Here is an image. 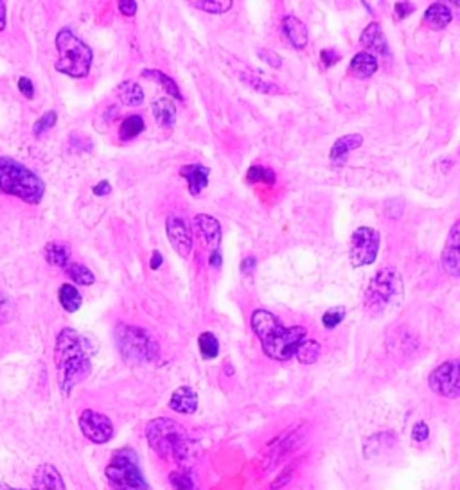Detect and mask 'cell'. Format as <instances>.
<instances>
[{
    "label": "cell",
    "instance_id": "2",
    "mask_svg": "<svg viewBox=\"0 0 460 490\" xmlns=\"http://www.w3.org/2000/svg\"><path fill=\"white\" fill-rule=\"evenodd\" d=\"M252 331L261 342L263 352L275 361H289L297 346L308 338V331L301 325L284 327L281 320L266 309H258L252 315Z\"/></svg>",
    "mask_w": 460,
    "mask_h": 490
},
{
    "label": "cell",
    "instance_id": "47",
    "mask_svg": "<svg viewBox=\"0 0 460 490\" xmlns=\"http://www.w3.org/2000/svg\"><path fill=\"white\" fill-rule=\"evenodd\" d=\"M254 268H255V259H254V257H246L245 261H243V264H241V272L243 273H250Z\"/></svg>",
    "mask_w": 460,
    "mask_h": 490
},
{
    "label": "cell",
    "instance_id": "28",
    "mask_svg": "<svg viewBox=\"0 0 460 490\" xmlns=\"http://www.w3.org/2000/svg\"><path fill=\"white\" fill-rule=\"evenodd\" d=\"M65 273L71 276L74 284L92 286L96 282V275L92 273V269L86 268L85 264H79V262H69L65 266Z\"/></svg>",
    "mask_w": 460,
    "mask_h": 490
},
{
    "label": "cell",
    "instance_id": "17",
    "mask_svg": "<svg viewBox=\"0 0 460 490\" xmlns=\"http://www.w3.org/2000/svg\"><path fill=\"white\" fill-rule=\"evenodd\" d=\"M169 408L182 415H192L198 409V393L191 386H180L169 399Z\"/></svg>",
    "mask_w": 460,
    "mask_h": 490
},
{
    "label": "cell",
    "instance_id": "6",
    "mask_svg": "<svg viewBox=\"0 0 460 490\" xmlns=\"http://www.w3.org/2000/svg\"><path fill=\"white\" fill-rule=\"evenodd\" d=\"M115 345L122 359L132 365H149L160 356V345L148 331L137 325L119 323L115 327Z\"/></svg>",
    "mask_w": 460,
    "mask_h": 490
},
{
    "label": "cell",
    "instance_id": "16",
    "mask_svg": "<svg viewBox=\"0 0 460 490\" xmlns=\"http://www.w3.org/2000/svg\"><path fill=\"white\" fill-rule=\"evenodd\" d=\"M363 144V136L358 133H351V135L340 136L333 144L331 153H329V160H331L333 165H343L347 162L349 155H351L355 149H358Z\"/></svg>",
    "mask_w": 460,
    "mask_h": 490
},
{
    "label": "cell",
    "instance_id": "34",
    "mask_svg": "<svg viewBox=\"0 0 460 490\" xmlns=\"http://www.w3.org/2000/svg\"><path fill=\"white\" fill-rule=\"evenodd\" d=\"M345 315H347V311H345L343 305H336V308L328 309V311L324 313V316H322V325H324L328 331L336 329V327L345 320Z\"/></svg>",
    "mask_w": 460,
    "mask_h": 490
},
{
    "label": "cell",
    "instance_id": "3",
    "mask_svg": "<svg viewBox=\"0 0 460 490\" xmlns=\"http://www.w3.org/2000/svg\"><path fill=\"white\" fill-rule=\"evenodd\" d=\"M146 438L149 448L164 460H171L178 467L188 469L195 460V442L188 435L185 428L173 419L149 420L146 426Z\"/></svg>",
    "mask_w": 460,
    "mask_h": 490
},
{
    "label": "cell",
    "instance_id": "22",
    "mask_svg": "<svg viewBox=\"0 0 460 490\" xmlns=\"http://www.w3.org/2000/svg\"><path fill=\"white\" fill-rule=\"evenodd\" d=\"M360 43H362L365 49H371V51L386 54V42H385V38H383L381 25H379L378 22H372V23H369V25H367L365 31L362 33Z\"/></svg>",
    "mask_w": 460,
    "mask_h": 490
},
{
    "label": "cell",
    "instance_id": "49",
    "mask_svg": "<svg viewBox=\"0 0 460 490\" xmlns=\"http://www.w3.org/2000/svg\"><path fill=\"white\" fill-rule=\"evenodd\" d=\"M0 490H35V489H15V486H6V489H2V486H0Z\"/></svg>",
    "mask_w": 460,
    "mask_h": 490
},
{
    "label": "cell",
    "instance_id": "41",
    "mask_svg": "<svg viewBox=\"0 0 460 490\" xmlns=\"http://www.w3.org/2000/svg\"><path fill=\"white\" fill-rule=\"evenodd\" d=\"M18 90H20V93L24 95V98H28V99L35 98V85H33V81L29 78H20L18 79Z\"/></svg>",
    "mask_w": 460,
    "mask_h": 490
},
{
    "label": "cell",
    "instance_id": "8",
    "mask_svg": "<svg viewBox=\"0 0 460 490\" xmlns=\"http://www.w3.org/2000/svg\"><path fill=\"white\" fill-rule=\"evenodd\" d=\"M105 474L115 490H149L148 482L139 465V456L130 448H122L113 453L105 469Z\"/></svg>",
    "mask_w": 460,
    "mask_h": 490
},
{
    "label": "cell",
    "instance_id": "5",
    "mask_svg": "<svg viewBox=\"0 0 460 490\" xmlns=\"http://www.w3.org/2000/svg\"><path fill=\"white\" fill-rule=\"evenodd\" d=\"M56 49H58V62L54 63V69L58 72L74 79H83L88 76L90 66L94 62L92 49L71 29H62L56 35Z\"/></svg>",
    "mask_w": 460,
    "mask_h": 490
},
{
    "label": "cell",
    "instance_id": "12",
    "mask_svg": "<svg viewBox=\"0 0 460 490\" xmlns=\"http://www.w3.org/2000/svg\"><path fill=\"white\" fill-rule=\"evenodd\" d=\"M166 233H168L169 245L175 248L182 259H188L192 252V233L191 228L178 216H169L166 221Z\"/></svg>",
    "mask_w": 460,
    "mask_h": 490
},
{
    "label": "cell",
    "instance_id": "7",
    "mask_svg": "<svg viewBox=\"0 0 460 490\" xmlns=\"http://www.w3.org/2000/svg\"><path fill=\"white\" fill-rule=\"evenodd\" d=\"M405 284L394 268H383L369 282L365 291V309L371 315H383L396 308L403 298Z\"/></svg>",
    "mask_w": 460,
    "mask_h": 490
},
{
    "label": "cell",
    "instance_id": "20",
    "mask_svg": "<svg viewBox=\"0 0 460 490\" xmlns=\"http://www.w3.org/2000/svg\"><path fill=\"white\" fill-rule=\"evenodd\" d=\"M378 69H379L378 58H376V54H372V52L369 51L358 52V54L351 59V66H349L351 74L362 79H367V78H371V76H374L376 72H378Z\"/></svg>",
    "mask_w": 460,
    "mask_h": 490
},
{
    "label": "cell",
    "instance_id": "24",
    "mask_svg": "<svg viewBox=\"0 0 460 490\" xmlns=\"http://www.w3.org/2000/svg\"><path fill=\"white\" fill-rule=\"evenodd\" d=\"M117 95L126 106H141L144 103V90L135 81H122L117 88Z\"/></svg>",
    "mask_w": 460,
    "mask_h": 490
},
{
    "label": "cell",
    "instance_id": "44",
    "mask_svg": "<svg viewBox=\"0 0 460 490\" xmlns=\"http://www.w3.org/2000/svg\"><path fill=\"white\" fill-rule=\"evenodd\" d=\"M412 13H413L412 2H398V4H396V15H398V18H406V16L412 15Z\"/></svg>",
    "mask_w": 460,
    "mask_h": 490
},
{
    "label": "cell",
    "instance_id": "15",
    "mask_svg": "<svg viewBox=\"0 0 460 490\" xmlns=\"http://www.w3.org/2000/svg\"><path fill=\"white\" fill-rule=\"evenodd\" d=\"M209 175H211V169L202 163H188L180 168V176L188 182L191 196L202 194L203 189L209 185Z\"/></svg>",
    "mask_w": 460,
    "mask_h": 490
},
{
    "label": "cell",
    "instance_id": "26",
    "mask_svg": "<svg viewBox=\"0 0 460 490\" xmlns=\"http://www.w3.org/2000/svg\"><path fill=\"white\" fill-rule=\"evenodd\" d=\"M58 298H59V303H62V308L65 309L67 313H76L81 309L83 296L72 284L59 286Z\"/></svg>",
    "mask_w": 460,
    "mask_h": 490
},
{
    "label": "cell",
    "instance_id": "37",
    "mask_svg": "<svg viewBox=\"0 0 460 490\" xmlns=\"http://www.w3.org/2000/svg\"><path fill=\"white\" fill-rule=\"evenodd\" d=\"M56 122H58V113H56L54 110L45 112L42 117H40L38 121L35 122V126H33V133H35V136H42L43 133L49 132L51 128H54Z\"/></svg>",
    "mask_w": 460,
    "mask_h": 490
},
{
    "label": "cell",
    "instance_id": "31",
    "mask_svg": "<svg viewBox=\"0 0 460 490\" xmlns=\"http://www.w3.org/2000/svg\"><path fill=\"white\" fill-rule=\"evenodd\" d=\"M200 354L205 359H214L219 354V342L212 332H202L198 338Z\"/></svg>",
    "mask_w": 460,
    "mask_h": 490
},
{
    "label": "cell",
    "instance_id": "39",
    "mask_svg": "<svg viewBox=\"0 0 460 490\" xmlns=\"http://www.w3.org/2000/svg\"><path fill=\"white\" fill-rule=\"evenodd\" d=\"M259 58L263 59V62L268 63L270 66H273V69H281L282 66V58L277 54V52L268 51V49H263V51H259Z\"/></svg>",
    "mask_w": 460,
    "mask_h": 490
},
{
    "label": "cell",
    "instance_id": "19",
    "mask_svg": "<svg viewBox=\"0 0 460 490\" xmlns=\"http://www.w3.org/2000/svg\"><path fill=\"white\" fill-rule=\"evenodd\" d=\"M282 33H284V36L288 38V42L292 43V47H295L299 51L308 45V28H306V23L302 22V20L297 18V16H284V20H282Z\"/></svg>",
    "mask_w": 460,
    "mask_h": 490
},
{
    "label": "cell",
    "instance_id": "36",
    "mask_svg": "<svg viewBox=\"0 0 460 490\" xmlns=\"http://www.w3.org/2000/svg\"><path fill=\"white\" fill-rule=\"evenodd\" d=\"M241 79L243 81L248 83V85L252 86L254 90H258V92H263V93H277L279 92V86L272 85V83H266L265 79H261L259 76H255V74H250V72H243Z\"/></svg>",
    "mask_w": 460,
    "mask_h": 490
},
{
    "label": "cell",
    "instance_id": "30",
    "mask_svg": "<svg viewBox=\"0 0 460 490\" xmlns=\"http://www.w3.org/2000/svg\"><path fill=\"white\" fill-rule=\"evenodd\" d=\"M144 128V119L141 115H130L122 121L121 128H119V136H121V140H132L137 135H141Z\"/></svg>",
    "mask_w": 460,
    "mask_h": 490
},
{
    "label": "cell",
    "instance_id": "11",
    "mask_svg": "<svg viewBox=\"0 0 460 490\" xmlns=\"http://www.w3.org/2000/svg\"><path fill=\"white\" fill-rule=\"evenodd\" d=\"M79 429H81L83 436L96 445L110 442L113 433H115L112 420L103 413L94 412V409H85L79 415Z\"/></svg>",
    "mask_w": 460,
    "mask_h": 490
},
{
    "label": "cell",
    "instance_id": "1",
    "mask_svg": "<svg viewBox=\"0 0 460 490\" xmlns=\"http://www.w3.org/2000/svg\"><path fill=\"white\" fill-rule=\"evenodd\" d=\"M92 352L88 343L78 331L65 327L56 336L54 345V365L56 379H58L59 392L63 397H69L72 390L85 381L92 372Z\"/></svg>",
    "mask_w": 460,
    "mask_h": 490
},
{
    "label": "cell",
    "instance_id": "21",
    "mask_svg": "<svg viewBox=\"0 0 460 490\" xmlns=\"http://www.w3.org/2000/svg\"><path fill=\"white\" fill-rule=\"evenodd\" d=\"M422 20H425V23L430 29H433V31H441V29H444L446 25L452 23L453 13L446 4H442V2H435V4L428 6Z\"/></svg>",
    "mask_w": 460,
    "mask_h": 490
},
{
    "label": "cell",
    "instance_id": "40",
    "mask_svg": "<svg viewBox=\"0 0 460 490\" xmlns=\"http://www.w3.org/2000/svg\"><path fill=\"white\" fill-rule=\"evenodd\" d=\"M428 436H430V429L426 422H418V424L413 426L412 438L415 440V442H425V440H428Z\"/></svg>",
    "mask_w": 460,
    "mask_h": 490
},
{
    "label": "cell",
    "instance_id": "23",
    "mask_svg": "<svg viewBox=\"0 0 460 490\" xmlns=\"http://www.w3.org/2000/svg\"><path fill=\"white\" fill-rule=\"evenodd\" d=\"M153 117H155L156 124L164 126V128H171L176 121V106L173 105V101L166 98L155 99L151 105Z\"/></svg>",
    "mask_w": 460,
    "mask_h": 490
},
{
    "label": "cell",
    "instance_id": "14",
    "mask_svg": "<svg viewBox=\"0 0 460 490\" xmlns=\"http://www.w3.org/2000/svg\"><path fill=\"white\" fill-rule=\"evenodd\" d=\"M195 228L200 239L209 246V252H218L222 246V225L218 219L209 214H198L195 218Z\"/></svg>",
    "mask_w": 460,
    "mask_h": 490
},
{
    "label": "cell",
    "instance_id": "29",
    "mask_svg": "<svg viewBox=\"0 0 460 490\" xmlns=\"http://www.w3.org/2000/svg\"><path fill=\"white\" fill-rule=\"evenodd\" d=\"M295 356L302 365H313L320 356V343L315 342V339L306 338L301 345L297 346Z\"/></svg>",
    "mask_w": 460,
    "mask_h": 490
},
{
    "label": "cell",
    "instance_id": "33",
    "mask_svg": "<svg viewBox=\"0 0 460 490\" xmlns=\"http://www.w3.org/2000/svg\"><path fill=\"white\" fill-rule=\"evenodd\" d=\"M275 173L268 168H263V165H252L246 173V182L248 183H258V182H265V183H275Z\"/></svg>",
    "mask_w": 460,
    "mask_h": 490
},
{
    "label": "cell",
    "instance_id": "42",
    "mask_svg": "<svg viewBox=\"0 0 460 490\" xmlns=\"http://www.w3.org/2000/svg\"><path fill=\"white\" fill-rule=\"evenodd\" d=\"M117 8L125 16H135L137 2L135 0H121V2H117Z\"/></svg>",
    "mask_w": 460,
    "mask_h": 490
},
{
    "label": "cell",
    "instance_id": "10",
    "mask_svg": "<svg viewBox=\"0 0 460 490\" xmlns=\"http://www.w3.org/2000/svg\"><path fill=\"white\" fill-rule=\"evenodd\" d=\"M460 363L459 359H449L442 365L437 366L428 378V386L437 395L446 397V399H459L460 385H459Z\"/></svg>",
    "mask_w": 460,
    "mask_h": 490
},
{
    "label": "cell",
    "instance_id": "25",
    "mask_svg": "<svg viewBox=\"0 0 460 490\" xmlns=\"http://www.w3.org/2000/svg\"><path fill=\"white\" fill-rule=\"evenodd\" d=\"M43 253H45V261L51 266H58V268L65 269V266L71 262V250L67 245H62V243H49L43 248Z\"/></svg>",
    "mask_w": 460,
    "mask_h": 490
},
{
    "label": "cell",
    "instance_id": "48",
    "mask_svg": "<svg viewBox=\"0 0 460 490\" xmlns=\"http://www.w3.org/2000/svg\"><path fill=\"white\" fill-rule=\"evenodd\" d=\"M162 261H164V259H162V253L156 252L155 250V252H153V255H151V264L149 266H151V269H159L160 266H162Z\"/></svg>",
    "mask_w": 460,
    "mask_h": 490
},
{
    "label": "cell",
    "instance_id": "45",
    "mask_svg": "<svg viewBox=\"0 0 460 490\" xmlns=\"http://www.w3.org/2000/svg\"><path fill=\"white\" fill-rule=\"evenodd\" d=\"M94 191V194L96 196H106V194H110V191H112V187H110V183L106 182V180H103L101 183H98V185L92 189Z\"/></svg>",
    "mask_w": 460,
    "mask_h": 490
},
{
    "label": "cell",
    "instance_id": "27",
    "mask_svg": "<svg viewBox=\"0 0 460 490\" xmlns=\"http://www.w3.org/2000/svg\"><path fill=\"white\" fill-rule=\"evenodd\" d=\"M142 76L148 79H151V81H156L162 85V88L166 90V92L169 93V95H173L175 99H178V101H183V95L182 92H180V86L176 85L175 81H173L171 76L164 74V72H160V70L155 69H146L142 70Z\"/></svg>",
    "mask_w": 460,
    "mask_h": 490
},
{
    "label": "cell",
    "instance_id": "32",
    "mask_svg": "<svg viewBox=\"0 0 460 490\" xmlns=\"http://www.w3.org/2000/svg\"><path fill=\"white\" fill-rule=\"evenodd\" d=\"M195 8L202 9L205 13H212V15H222V13H226L230 8H232V0H192L189 2Z\"/></svg>",
    "mask_w": 460,
    "mask_h": 490
},
{
    "label": "cell",
    "instance_id": "35",
    "mask_svg": "<svg viewBox=\"0 0 460 490\" xmlns=\"http://www.w3.org/2000/svg\"><path fill=\"white\" fill-rule=\"evenodd\" d=\"M169 482L176 490H195V479L188 469H180L169 474Z\"/></svg>",
    "mask_w": 460,
    "mask_h": 490
},
{
    "label": "cell",
    "instance_id": "46",
    "mask_svg": "<svg viewBox=\"0 0 460 490\" xmlns=\"http://www.w3.org/2000/svg\"><path fill=\"white\" fill-rule=\"evenodd\" d=\"M6 23H8V6L0 0V33L6 29Z\"/></svg>",
    "mask_w": 460,
    "mask_h": 490
},
{
    "label": "cell",
    "instance_id": "43",
    "mask_svg": "<svg viewBox=\"0 0 460 490\" xmlns=\"http://www.w3.org/2000/svg\"><path fill=\"white\" fill-rule=\"evenodd\" d=\"M320 58H322V62H324L326 66H331V65H335L336 62H338L340 54L335 51V49H326V51H322Z\"/></svg>",
    "mask_w": 460,
    "mask_h": 490
},
{
    "label": "cell",
    "instance_id": "9",
    "mask_svg": "<svg viewBox=\"0 0 460 490\" xmlns=\"http://www.w3.org/2000/svg\"><path fill=\"white\" fill-rule=\"evenodd\" d=\"M379 233L371 226H360L352 232L349 261L355 268L371 266L378 259L379 252Z\"/></svg>",
    "mask_w": 460,
    "mask_h": 490
},
{
    "label": "cell",
    "instance_id": "38",
    "mask_svg": "<svg viewBox=\"0 0 460 490\" xmlns=\"http://www.w3.org/2000/svg\"><path fill=\"white\" fill-rule=\"evenodd\" d=\"M13 313H15V308H13L11 298H8V296L0 293V325L11 322Z\"/></svg>",
    "mask_w": 460,
    "mask_h": 490
},
{
    "label": "cell",
    "instance_id": "13",
    "mask_svg": "<svg viewBox=\"0 0 460 490\" xmlns=\"http://www.w3.org/2000/svg\"><path fill=\"white\" fill-rule=\"evenodd\" d=\"M459 230H460V223L455 221L453 223L452 230H449V235L446 239L444 250H442V269L448 273L449 276L456 279L460 273V255H459V248H460V239H459Z\"/></svg>",
    "mask_w": 460,
    "mask_h": 490
},
{
    "label": "cell",
    "instance_id": "4",
    "mask_svg": "<svg viewBox=\"0 0 460 490\" xmlns=\"http://www.w3.org/2000/svg\"><path fill=\"white\" fill-rule=\"evenodd\" d=\"M0 194L38 205L45 196L43 180L11 156H0Z\"/></svg>",
    "mask_w": 460,
    "mask_h": 490
},
{
    "label": "cell",
    "instance_id": "18",
    "mask_svg": "<svg viewBox=\"0 0 460 490\" xmlns=\"http://www.w3.org/2000/svg\"><path fill=\"white\" fill-rule=\"evenodd\" d=\"M35 490H67L62 474L51 463H42L35 472Z\"/></svg>",
    "mask_w": 460,
    "mask_h": 490
}]
</instances>
